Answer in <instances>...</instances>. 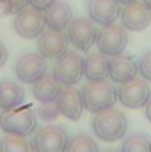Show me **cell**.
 I'll list each match as a JSON object with an SVG mask.
<instances>
[{
    "label": "cell",
    "instance_id": "6da1fadb",
    "mask_svg": "<svg viewBox=\"0 0 151 152\" xmlns=\"http://www.w3.org/2000/svg\"><path fill=\"white\" fill-rule=\"evenodd\" d=\"M93 133L101 142H119L124 138L128 131V118L126 115L115 108H107L96 112L91 120Z\"/></svg>",
    "mask_w": 151,
    "mask_h": 152
},
{
    "label": "cell",
    "instance_id": "7a4b0ae2",
    "mask_svg": "<svg viewBox=\"0 0 151 152\" xmlns=\"http://www.w3.org/2000/svg\"><path fill=\"white\" fill-rule=\"evenodd\" d=\"M0 129L7 134L29 136L38 129V117L30 106H16L0 113Z\"/></svg>",
    "mask_w": 151,
    "mask_h": 152
},
{
    "label": "cell",
    "instance_id": "3957f363",
    "mask_svg": "<svg viewBox=\"0 0 151 152\" xmlns=\"http://www.w3.org/2000/svg\"><path fill=\"white\" fill-rule=\"evenodd\" d=\"M82 101L84 108L96 113L107 108H112L117 103V88L112 81L100 80V81H89L82 88Z\"/></svg>",
    "mask_w": 151,
    "mask_h": 152
},
{
    "label": "cell",
    "instance_id": "277c9868",
    "mask_svg": "<svg viewBox=\"0 0 151 152\" xmlns=\"http://www.w3.org/2000/svg\"><path fill=\"white\" fill-rule=\"evenodd\" d=\"M13 28L14 32L23 39H36L39 37V34L46 28L44 23V14L43 11L27 4L25 7H21L13 20Z\"/></svg>",
    "mask_w": 151,
    "mask_h": 152
},
{
    "label": "cell",
    "instance_id": "5b68a950",
    "mask_svg": "<svg viewBox=\"0 0 151 152\" xmlns=\"http://www.w3.org/2000/svg\"><path fill=\"white\" fill-rule=\"evenodd\" d=\"M70 134L61 126H43L34 131V152H64Z\"/></svg>",
    "mask_w": 151,
    "mask_h": 152
},
{
    "label": "cell",
    "instance_id": "8992f818",
    "mask_svg": "<svg viewBox=\"0 0 151 152\" xmlns=\"http://www.w3.org/2000/svg\"><path fill=\"white\" fill-rule=\"evenodd\" d=\"M94 44L98 46V51L103 53L105 57L121 55L124 51V48L128 46V30L117 23L105 25L98 32Z\"/></svg>",
    "mask_w": 151,
    "mask_h": 152
},
{
    "label": "cell",
    "instance_id": "52a82bcc",
    "mask_svg": "<svg viewBox=\"0 0 151 152\" xmlns=\"http://www.w3.org/2000/svg\"><path fill=\"white\" fill-rule=\"evenodd\" d=\"M150 97L151 88L144 78L135 76V78L121 83V87L117 88V101L130 110H137V108L146 106Z\"/></svg>",
    "mask_w": 151,
    "mask_h": 152
},
{
    "label": "cell",
    "instance_id": "ba28073f",
    "mask_svg": "<svg viewBox=\"0 0 151 152\" xmlns=\"http://www.w3.org/2000/svg\"><path fill=\"white\" fill-rule=\"evenodd\" d=\"M96 36L98 28L91 18H73L66 27V37L78 51H89L91 46L96 42Z\"/></svg>",
    "mask_w": 151,
    "mask_h": 152
},
{
    "label": "cell",
    "instance_id": "9c48e42d",
    "mask_svg": "<svg viewBox=\"0 0 151 152\" xmlns=\"http://www.w3.org/2000/svg\"><path fill=\"white\" fill-rule=\"evenodd\" d=\"M53 76L62 85H75L84 76V58L76 51H66L53 64Z\"/></svg>",
    "mask_w": 151,
    "mask_h": 152
},
{
    "label": "cell",
    "instance_id": "30bf717a",
    "mask_svg": "<svg viewBox=\"0 0 151 152\" xmlns=\"http://www.w3.org/2000/svg\"><path fill=\"white\" fill-rule=\"evenodd\" d=\"M14 75L21 83H34L46 75V58L41 53H23L14 64Z\"/></svg>",
    "mask_w": 151,
    "mask_h": 152
},
{
    "label": "cell",
    "instance_id": "8fae6325",
    "mask_svg": "<svg viewBox=\"0 0 151 152\" xmlns=\"http://www.w3.org/2000/svg\"><path fill=\"white\" fill-rule=\"evenodd\" d=\"M68 46H70V41L62 30L46 27L38 37V50L44 58L57 60L59 57H62L68 51Z\"/></svg>",
    "mask_w": 151,
    "mask_h": 152
},
{
    "label": "cell",
    "instance_id": "7c38bea8",
    "mask_svg": "<svg viewBox=\"0 0 151 152\" xmlns=\"http://www.w3.org/2000/svg\"><path fill=\"white\" fill-rule=\"evenodd\" d=\"M61 115H64L70 120H78L84 113V101H82V90H78L73 85H64L55 99Z\"/></svg>",
    "mask_w": 151,
    "mask_h": 152
},
{
    "label": "cell",
    "instance_id": "4fadbf2b",
    "mask_svg": "<svg viewBox=\"0 0 151 152\" xmlns=\"http://www.w3.org/2000/svg\"><path fill=\"white\" fill-rule=\"evenodd\" d=\"M121 21L126 30L141 32L151 23V11L144 2H133L121 9Z\"/></svg>",
    "mask_w": 151,
    "mask_h": 152
},
{
    "label": "cell",
    "instance_id": "5bb4252c",
    "mask_svg": "<svg viewBox=\"0 0 151 152\" xmlns=\"http://www.w3.org/2000/svg\"><path fill=\"white\" fill-rule=\"evenodd\" d=\"M121 4L117 0H89L87 2V11L89 18L98 23V25H110L115 23V20L121 14Z\"/></svg>",
    "mask_w": 151,
    "mask_h": 152
},
{
    "label": "cell",
    "instance_id": "9a60e30c",
    "mask_svg": "<svg viewBox=\"0 0 151 152\" xmlns=\"http://www.w3.org/2000/svg\"><path fill=\"white\" fill-rule=\"evenodd\" d=\"M139 75V66L133 57L114 55L109 58V78L112 83H124Z\"/></svg>",
    "mask_w": 151,
    "mask_h": 152
},
{
    "label": "cell",
    "instance_id": "2e32d148",
    "mask_svg": "<svg viewBox=\"0 0 151 152\" xmlns=\"http://www.w3.org/2000/svg\"><path fill=\"white\" fill-rule=\"evenodd\" d=\"M44 23L48 28H55V30H64L70 21L73 20V11L71 7L62 2V0H55L53 4H50L44 11Z\"/></svg>",
    "mask_w": 151,
    "mask_h": 152
},
{
    "label": "cell",
    "instance_id": "e0dca14e",
    "mask_svg": "<svg viewBox=\"0 0 151 152\" xmlns=\"http://www.w3.org/2000/svg\"><path fill=\"white\" fill-rule=\"evenodd\" d=\"M61 88H62V83L53 75H43L38 81L32 83V96L39 103H52L57 99Z\"/></svg>",
    "mask_w": 151,
    "mask_h": 152
},
{
    "label": "cell",
    "instance_id": "ac0fdd59",
    "mask_svg": "<svg viewBox=\"0 0 151 152\" xmlns=\"http://www.w3.org/2000/svg\"><path fill=\"white\" fill-rule=\"evenodd\" d=\"M84 76L89 81H100L109 78V58L103 53H89L84 58Z\"/></svg>",
    "mask_w": 151,
    "mask_h": 152
},
{
    "label": "cell",
    "instance_id": "d6986e66",
    "mask_svg": "<svg viewBox=\"0 0 151 152\" xmlns=\"http://www.w3.org/2000/svg\"><path fill=\"white\" fill-rule=\"evenodd\" d=\"M25 101V90L21 85L14 83L13 80H2L0 81V108L2 110H11Z\"/></svg>",
    "mask_w": 151,
    "mask_h": 152
},
{
    "label": "cell",
    "instance_id": "ffe728a7",
    "mask_svg": "<svg viewBox=\"0 0 151 152\" xmlns=\"http://www.w3.org/2000/svg\"><path fill=\"white\" fill-rule=\"evenodd\" d=\"M0 152H34V147L27 136L5 134L0 138Z\"/></svg>",
    "mask_w": 151,
    "mask_h": 152
},
{
    "label": "cell",
    "instance_id": "44dd1931",
    "mask_svg": "<svg viewBox=\"0 0 151 152\" xmlns=\"http://www.w3.org/2000/svg\"><path fill=\"white\" fill-rule=\"evenodd\" d=\"M64 152H100L98 143L87 134H75L68 140Z\"/></svg>",
    "mask_w": 151,
    "mask_h": 152
},
{
    "label": "cell",
    "instance_id": "7402d4cb",
    "mask_svg": "<svg viewBox=\"0 0 151 152\" xmlns=\"http://www.w3.org/2000/svg\"><path fill=\"white\" fill-rule=\"evenodd\" d=\"M121 152H151V142L146 134H130L123 142Z\"/></svg>",
    "mask_w": 151,
    "mask_h": 152
},
{
    "label": "cell",
    "instance_id": "603a6c76",
    "mask_svg": "<svg viewBox=\"0 0 151 152\" xmlns=\"http://www.w3.org/2000/svg\"><path fill=\"white\" fill-rule=\"evenodd\" d=\"M59 115H61V112H59V106H57L55 101H52V103H41L38 108H36V117L41 118L43 122L55 120Z\"/></svg>",
    "mask_w": 151,
    "mask_h": 152
},
{
    "label": "cell",
    "instance_id": "cb8c5ba5",
    "mask_svg": "<svg viewBox=\"0 0 151 152\" xmlns=\"http://www.w3.org/2000/svg\"><path fill=\"white\" fill-rule=\"evenodd\" d=\"M139 75L146 81H151V51H146L139 60Z\"/></svg>",
    "mask_w": 151,
    "mask_h": 152
},
{
    "label": "cell",
    "instance_id": "d4e9b609",
    "mask_svg": "<svg viewBox=\"0 0 151 152\" xmlns=\"http://www.w3.org/2000/svg\"><path fill=\"white\" fill-rule=\"evenodd\" d=\"M0 4L5 5V11L18 12L21 7H25V5L29 4V0H0Z\"/></svg>",
    "mask_w": 151,
    "mask_h": 152
},
{
    "label": "cell",
    "instance_id": "484cf974",
    "mask_svg": "<svg viewBox=\"0 0 151 152\" xmlns=\"http://www.w3.org/2000/svg\"><path fill=\"white\" fill-rule=\"evenodd\" d=\"M55 0H29V4L30 5H34V7H38V9H41V11H44L50 4H53Z\"/></svg>",
    "mask_w": 151,
    "mask_h": 152
},
{
    "label": "cell",
    "instance_id": "4316f807",
    "mask_svg": "<svg viewBox=\"0 0 151 152\" xmlns=\"http://www.w3.org/2000/svg\"><path fill=\"white\" fill-rule=\"evenodd\" d=\"M7 58H9V51H7V48L4 46V42L0 41V67L7 62Z\"/></svg>",
    "mask_w": 151,
    "mask_h": 152
},
{
    "label": "cell",
    "instance_id": "83f0119b",
    "mask_svg": "<svg viewBox=\"0 0 151 152\" xmlns=\"http://www.w3.org/2000/svg\"><path fill=\"white\" fill-rule=\"evenodd\" d=\"M144 108H146V118L151 122V97L148 99V103H146V106H144Z\"/></svg>",
    "mask_w": 151,
    "mask_h": 152
},
{
    "label": "cell",
    "instance_id": "f1b7e54d",
    "mask_svg": "<svg viewBox=\"0 0 151 152\" xmlns=\"http://www.w3.org/2000/svg\"><path fill=\"white\" fill-rule=\"evenodd\" d=\"M119 4H123V5H128V4H133V2H137V0H117Z\"/></svg>",
    "mask_w": 151,
    "mask_h": 152
},
{
    "label": "cell",
    "instance_id": "f546056e",
    "mask_svg": "<svg viewBox=\"0 0 151 152\" xmlns=\"http://www.w3.org/2000/svg\"><path fill=\"white\" fill-rule=\"evenodd\" d=\"M142 2H144V4H146L148 7H150V11H151V0H142Z\"/></svg>",
    "mask_w": 151,
    "mask_h": 152
},
{
    "label": "cell",
    "instance_id": "4dcf8cb0",
    "mask_svg": "<svg viewBox=\"0 0 151 152\" xmlns=\"http://www.w3.org/2000/svg\"><path fill=\"white\" fill-rule=\"evenodd\" d=\"M105 152H119V151H115V149H110V151H105Z\"/></svg>",
    "mask_w": 151,
    "mask_h": 152
}]
</instances>
